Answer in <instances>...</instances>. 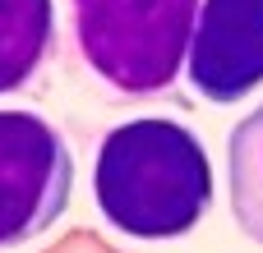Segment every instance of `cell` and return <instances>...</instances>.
<instances>
[{
    "instance_id": "1",
    "label": "cell",
    "mask_w": 263,
    "mask_h": 253,
    "mask_svg": "<svg viewBox=\"0 0 263 253\" xmlns=\"http://www.w3.org/2000/svg\"><path fill=\"white\" fill-rule=\"evenodd\" d=\"M92 203L116 235L143 244L185 240L213 207L208 147L180 120H125L92 152Z\"/></svg>"
},
{
    "instance_id": "2",
    "label": "cell",
    "mask_w": 263,
    "mask_h": 253,
    "mask_svg": "<svg viewBox=\"0 0 263 253\" xmlns=\"http://www.w3.org/2000/svg\"><path fill=\"white\" fill-rule=\"evenodd\" d=\"M65 5H69L74 60L106 97L157 101L180 88L199 0H65Z\"/></svg>"
},
{
    "instance_id": "3",
    "label": "cell",
    "mask_w": 263,
    "mask_h": 253,
    "mask_svg": "<svg viewBox=\"0 0 263 253\" xmlns=\"http://www.w3.org/2000/svg\"><path fill=\"white\" fill-rule=\"evenodd\" d=\"M74 194L69 138L37 111L0 106V249L46 235Z\"/></svg>"
},
{
    "instance_id": "4",
    "label": "cell",
    "mask_w": 263,
    "mask_h": 253,
    "mask_svg": "<svg viewBox=\"0 0 263 253\" xmlns=\"http://www.w3.org/2000/svg\"><path fill=\"white\" fill-rule=\"evenodd\" d=\"M185 83L208 106H236L263 88V0H199Z\"/></svg>"
},
{
    "instance_id": "5",
    "label": "cell",
    "mask_w": 263,
    "mask_h": 253,
    "mask_svg": "<svg viewBox=\"0 0 263 253\" xmlns=\"http://www.w3.org/2000/svg\"><path fill=\"white\" fill-rule=\"evenodd\" d=\"M55 55V0H0V97L46 83Z\"/></svg>"
},
{
    "instance_id": "6",
    "label": "cell",
    "mask_w": 263,
    "mask_h": 253,
    "mask_svg": "<svg viewBox=\"0 0 263 253\" xmlns=\"http://www.w3.org/2000/svg\"><path fill=\"white\" fill-rule=\"evenodd\" d=\"M227 194L231 221L263 249V101L227 134Z\"/></svg>"
}]
</instances>
